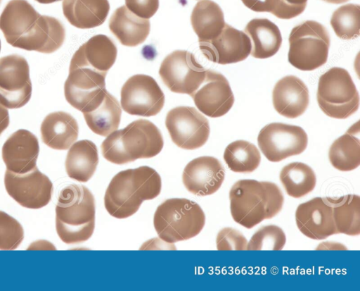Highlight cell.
Returning a JSON list of instances; mask_svg holds the SVG:
<instances>
[{
    "label": "cell",
    "mask_w": 360,
    "mask_h": 291,
    "mask_svg": "<svg viewBox=\"0 0 360 291\" xmlns=\"http://www.w3.org/2000/svg\"><path fill=\"white\" fill-rule=\"evenodd\" d=\"M109 28L122 45L136 47L145 42L150 25L148 19L139 17L126 6H122L111 16Z\"/></svg>",
    "instance_id": "cell-26"
},
{
    "label": "cell",
    "mask_w": 360,
    "mask_h": 291,
    "mask_svg": "<svg viewBox=\"0 0 360 291\" xmlns=\"http://www.w3.org/2000/svg\"><path fill=\"white\" fill-rule=\"evenodd\" d=\"M191 23L199 42L217 37L226 24L221 7L212 0H202L195 4Z\"/></svg>",
    "instance_id": "cell-30"
},
{
    "label": "cell",
    "mask_w": 360,
    "mask_h": 291,
    "mask_svg": "<svg viewBox=\"0 0 360 291\" xmlns=\"http://www.w3.org/2000/svg\"><path fill=\"white\" fill-rule=\"evenodd\" d=\"M160 175L143 166L124 170L110 182L104 196V206L110 215L126 218L134 215L145 200L157 197L161 192Z\"/></svg>",
    "instance_id": "cell-1"
},
{
    "label": "cell",
    "mask_w": 360,
    "mask_h": 291,
    "mask_svg": "<svg viewBox=\"0 0 360 291\" xmlns=\"http://www.w3.org/2000/svg\"><path fill=\"white\" fill-rule=\"evenodd\" d=\"M216 244L218 250H245L248 240L240 231L227 227L218 233Z\"/></svg>",
    "instance_id": "cell-38"
},
{
    "label": "cell",
    "mask_w": 360,
    "mask_h": 291,
    "mask_svg": "<svg viewBox=\"0 0 360 291\" xmlns=\"http://www.w3.org/2000/svg\"><path fill=\"white\" fill-rule=\"evenodd\" d=\"M36 1L40 3V4H51V3H53V2H57V1H61V0H35Z\"/></svg>",
    "instance_id": "cell-45"
},
{
    "label": "cell",
    "mask_w": 360,
    "mask_h": 291,
    "mask_svg": "<svg viewBox=\"0 0 360 291\" xmlns=\"http://www.w3.org/2000/svg\"><path fill=\"white\" fill-rule=\"evenodd\" d=\"M316 249H347V248L340 244H336L334 242H322L319 244Z\"/></svg>",
    "instance_id": "cell-43"
},
{
    "label": "cell",
    "mask_w": 360,
    "mask_h": 291,
    "mask_svg": "<svg viewBox=\"0 0 360 291\" xmlns=\"http://www.w3.org/2000/svg\"><path fill=\"white\" fill-rule=\"evenodd\" d=\"M206 69L186 50H175L162 61L159 75L172 92L191 94L203 82Z\"/></svg>",
    "instance_id": "cell-9"
},
{
    "label": "cell",
    "mask_w": 360,
    "mask_h": 291,
    "mask_svg": "<svg viewBox=\"0 0 360 291\" xmlns=\"http://www.w3.org/2000/svg\"><path fill=\"white\" fill-rule=\"evenodd\" d=\"M280 180L286 193L293 198L307 195L314 189L316 182L312 168L301 162L285 166L280 173Z\"/></svg>",
    "instance_id": "cell-33"
},
{
    "label": "cell",
    "mask_w": 360,
    "mask_h": 291,
    "mask_svg": "<svg viewBox=\"0 0 360 291\" xmlns=\"http://www.w3.org/2000/svg\"><path fill=\"white\" fill-rule=\"evenodd\" d=\"M245 33L252 44L250 54L256 58H267L275 55L282 44L278 26L266 18H254L245 27Z\"/></svg>",
    "instance_id": "cell-28"
},
{
    "label": "cell",
    "mask_w": 360,
    "mask_h": 291,
    "mask_svg": "<svg viewBox=\"0 0 360 291\" xmlns=\"http://www.w3.org/2000/svg\"><path fill=\"white\" fill-rule=\"evenodd\" d=\"M65 164L66 173L70 178L87 182L94 175L98 164L96 144L88 140L76 142L70 147Z\"/></svg>",
    "instance_id": "cell-29"
},
{
    "label": "cell",
    "mask_w": 360,
    "mask_h": 291,
    "mask_svg": "<svg viewBox=\"0 0 360 291\" xmlns=\"http://www.w3.org/2000/svg\"><path fill=\"white\" fill-rule=\"evenodd\" d=\"M300 231L313 240H323L338 234L332 206L327 198L315 197L300 204L295 211Z\"/></svg>",
    "instance_id": "cell-16"
},
{
    "label": "cell",
    "mask_w": 360,
    "mask_h": 291,
    "mask_svg": "<svg viewBox=\"0 0 360 291\" xmlns=\"http://www.w3.org/2000/svg\"><path fill=\"white\" fill-rule=\"evenodd\" d=\"M82 112L90 130L101 136H108L117 130L122 115L118 100L105 89Z\"/></svg>",
    "instance_id": "cell-23"
},
{
    "label": "cell",
    "mask_w": 360,
    "mask_h": 291,
    "mask_svg": "<svg viewBox=\"0 0 360 291\" xmlns=\"http://www.w3.org/2000/svg\"><path fill=\"white\" fill-rule=\"evenodd\" d=\"M257 142L269 161L279 162L302 153L307 147L308 137L300 126L271 123L262 128Z\"/></svg>",
    "instance_id": "cell-8"
},
{
    "label": "cell",
    "mask_w": 360,
    "mask_h": 291,
    "mask_svg": "<svg viewBox=\"0 0 360 291\" xmlns=\"http://www.w3.org/2000/svg\"><path fill=\"white\" fill-rule=\"evenodd\" d=\"M65 38V30L58 19L41 15L30 32L22 40L18 48L51 54L63 45Z\"/></svg>",
    "instance_id": "cell-24"
},
{
    "label": "cell",
    "mask_w": 360,
    "mask_h": 291,
    "mask_svg": "<svg viewBox=\"0 0 360 291\" xmlns=\"http://www.w3.org/2000/svg\"><path fill=\"white\" fill-rule=\"evenodd\" d=\"M41 135L43 142L58 150H66L77 140L79 126L76 119L65 111L48 114L41 123Z\"/></svg>",
    "instance_id": "cell-25"
},
{
    "label": "cell",
    "mask_w": 360,
    "mask_h": 291,
    "mask_svg": "<svg viewBox=\"0 0 360 291\" xmlns=\"http://www.w3.org/2000/svg\"><path fill=\"white\" fill-rule=\"evenodd\" d=\"M62 7L68 21L80 29L102 25L110 11L108 0H64Z\"/></svg>",
    "instance_id": "cell-27"
},
{
    "label": "cell",
    "mask_w": 360,
    "mask_h": 291,
    "mask_svg": "<svg viewBox=\"0 0 360 291\" xmlns=\"http://www.w3.org/2000/svg\"><path fill=\"white\" fill-rule=\"evenodd\" d=\"M0 51H1V41H0Z\"/></svg>",
    "instance_id": "cell-46"
},
{
    "label": "cell",
    "mask_w": 360,
    "mask_h": 291,
    "mask_svg": "<svg viewBox=\"0 0 360 291\" xmlns=\"http://www.w3.org/2000/svg\"><path fill=\"white\" fill-rule=\"evenodd\" d=\"M272 101L279 114L288 118H297L305 112L309 106L308 88L299 78L285 76L275 85Z\"/></svg>",
    "instance_id": "cell-22"
},
{
    "label": "cell",
    "mask_w": 360,
    "mask_h": 291,
    "mask_svg": "<svg viewBox=\"0 0 360 291\" xmlns=\"http://www.w3.org/2000/svg\"><path fill=\"white\" fill-rule=\"evenodd\" d=\"M105 75L87 68H69V75L64 85L66 101L82 111L105 89Z\"/></svg>",
    "instance_id": "cell-19"
},
{
    "label": "cell",
    "mask_w": 360,
    "mask_h": 291,
    "mask_svg": "<svg viewBox=\"0 0 360 291\" xmlns=\"http://www.w3.org/2000/svg\"><path fill=\"white\" fill-rule=\"evenodd\" d=\"M317 102L328 116L345 119L354 114L359 106V95L349 72L333 67L319 78Z\"/></svg>",
    "instance_id": "cell-7"
},
{
    "label": "cell",
    "mask_w": 360,
    "mask_h": 291,
    "mask_svg": "<svg viewBox=\"0 0 360 291\" xmlns=\"http://www.w3.org/2000/svg\"><path fill=\"white\" fill-rule=\"evenodd\" d=\"M4 185L8 194L25 208H42L51 199L53 184L37 167L25 173H15L7 170Z\"/></svg>",
    "instance_id": "cell-13"
},
{
    "label": "cell",
    "mask_w": 360,
    "mask_h": 291,
    "mask_svg": "<svg viewBox=\"0 0 360 291\" xmlns=\"http://www.w3.org/2000/svg\"><path fill=\"white\" fill-rule=\"evenodd\" d=\"M39 153L37 137L25 129L13 132L2 147V159L6 168L15 173H25L37 167Z\"/></svg>",
    "instance_id": "cell-18"
},
{
    "label": "cell",
    "mask_w": 360,
    "mask_h": 291,
    "mask_svg": "<svg viewBox=\"0 0 360 291\" xmlns=\"http://www.w3.org/2000/svg\"><path fill=\"white\" fill-rule=\"evenodd\" d=\"M165 125L172 142L184 149H198L209 138L208 120L192 106H181L169 111Z\"/></svg>",
    "instance_id": "cell-10"
},
{
    "label": "cell",
    "mask_w": 360,
    "mask_h": 291,
    "mask_svg": "<svg viewBox=\"0 0 360 291\" xmlns=\"http://www.w3.org/2000/svg\"><path fill=\"white\" fill-rule=\"evenodd\" d=\"M288 41V61L295 68L314 70L326 63L330 35L319 22L306 20L296 25L292 29Z\"/></svg>",
    "instance_id": "cell-6"
},
{
    "label": "cell",
    "mask_w": 360,
    "mask_h": 291,
    "mask_svg": "<svg viewBox=\"0 0 360 291\" xmlns=\"http://www.w3.org/2000/svg\"><path fill=\"white\" fill-rule=\"evenodd\" d=\"M27 249H56L55 247L49 242L39 240L33 242Z\"/></svg>",
    "instance_id": "cell-42"
},
{
    "label": "cell",
    "mask_w": 360,
    "mask_h": 291,
    "mask_svg": "<svg viewBox=\"0 0 360 291\" xmlns=\"http://www.w3.org/2000/svg\"><path fill=\"white\" fill-rule=\"evenodd\" d=\"M199 46L209 61L222 65L245 60L252 49L250 37L244 32L226 23L217 37L199 42Z\"/></svg>",
    "instance_id": "cell-15"
},
{
    "label": "cell",
    "mask_w": 360,
    "mask_h": 291,
    "mask_svg": "<svg viewBox=\"0 0 360 291\" xmlns=\"http://www.w3.org/2000/svg\"><path fill=\"white\" fill-rule=\"evenodd\" d=\"M241 1L253 11L272 13L280 0H241Z\"/></svg>",
    "instance_id": "cell-40"
},
{
    "label": "cell",
    "mask_w": 360,
    "mask_h": 291,
    "mask_svg": "<svg viewBox=\"0 0 360 291\" xmlns=\"http://www.w3.org/2000/svg\"><path fill=\"white\" fill-rule=\"evenodd\" d=\"M41 15L26 0H11L0 16V30L6 42L18 47Z\"/></svg>",
    "instance_id": "cell-20"
},
{
    "label": "cell",
    "mask_w": 360,
    "mask_h": 291,
    "mask_svg": "<svg viewBox=\"0 0 360 291\" xmlns=\"http://www.w3.org/2000/svg\"><path fill=\"white\" fill-rule=\"evenodd\" d=\"M359 122L352 125L345 134L336 139L328 151L332 166L341 171L356 169L360 165Z\"/></svg>",
    "instance_id": "cell-31"
},
{
    "label": "cell",
    "mask_w": 360,
    "mask_h": 291,
    "mask_svg": "<svg viewBox=\"0 0 360 291\" xmlns=\"http://www.w3.org/2000/svg\"><path fill=\"white\" fill-rule=\"evenodd\" d=\"M335 35L342 39H353L360 35V6L349 4L336 9L330 18Z\"/></svg>",
    "instance_id": "cell-35"
},
{
    "label": "cell",
    "mask_w": 360,
    "mask_h": 291,
    "mask_svg": "<svg viewBox=\"0 0 360 291\" xmlns=\"http://www.w3.org/2000/svg\"><path fill=\"white\" fill-rule=\"evenodd\" d=\"M9 125V113L6 107L0 103V135Z\"/></svg>",
    "instance_id": "cell-41"
},
{
    "label": "cell",
    "mask_w": 360,
    "mask_h": 291,
    "mask_svg": "<svg viewBox=\"0 0 360 291\" xmlns=\"http://www.w3.org/2000/svg\"><path fill=\"white\" fill-rule=\"evenodd\" d=\"M333 209V216L338 233L350 236L360 234V197L347 194L339 198L327 197Z\"/></svg>",
    "instance_id": "cell-32"
},
{
    "label": "cell",
    "mask_w": 360,
    "mask_h": 291,
    "mask_svg": "<svg viewBox=\"0 0 360 291\" xmlns=\"http://www.w3.org/2000/svg\"><path fill=\"white\" fill-rule=\"evenodd\" d=\"M224 159L231 171L248 173L259 167L261 155L255 144L245 140H236L226 147Z\"/></svg>",
    "instance_id": "cell-34"
},
{
    "label": "cell",
    "mask_w": 360,
    "mask_h": 291,
    "mask_svg": "<svg viewBox=\"0 0 360 291\" xmlns=\"http://www.w3.org/2000/svg\"><path fill=\"white\" fill-rule=\"evenodd\" d=\"M23 237L24 231L21 224L6 212L0 211V249H16Z\"/></svg>",
    "instance_id": "cell-37"
},
{
    "label": "cell",
    "mask_w": 360,
    "mask_h": 291,
    "mask_svg": "<svg viewBox=\"0 0 360 291\" xmlns=\"http://www.w3.org/2000/svg\"><path fill=\"white\" fill-rule=\"evenodd\" d=\"M163 145L159 128L148 120L139 119L108 135L101 149L107 161L125 164L138 159L153 158L161 151Z\"/></svg>",
    "instance_id": "cell-4"
},
{
    "label": "cell",
    "mask_w": 360,
    "mask_h": 291,
    "mask_svg": "<svg viewBox=\"0 0 360 291\" xmlns=\"http://www.w3.org/2000/svg\"><path fill=\"white\" fill-rule=\"evenodd\" d=\"M286 242L283 230L274 225L259 228L248 242V250H281Z\"/></svg>",
    "instance_id": "cell-36"
},
{
    "label": "cell",
    "mask_w": 360,
    "mask_h": 291,
    "mask_svg": "<svg viewBox=\"0 0 360 291\" xmlns=\"http://www.w3.org/2000/svg\"><path fill=\"white\" fill-rule=\"evenodd\" d=\"M224 168L213 156H200L185 166L182 180L186 190L197 196H207L216 192L224 180Z\"/></svg>",
    "instance_id": "cell-17"
},
{
    "label": "cell",
    "mask_w": 360,
    "mask_h": 291,
    "mask_svg": "<svg viewBox=\"0 0 360 291\" xmlns=\"http://www.w3.org/2000/svg\"><path fill=\"white\" fill-rule=\"evenodd\" d=\"M121 106L130 115L149 117L158 114L164 106L165 94L151 76L130 77L121 89Z\"/></svg>",
    "instance_id": "cell-12"
},
{
    "label": "cell",
    "mask_w": 360,
    "mask_h": 291,
    "mask_svg": "<svg viewBox=\"0 0 360 291\" xmlns=\"http://www.w3.org/2000/svg\"><path fill=\"white\" fill-rule=\"evenodd\" d=\"M117 54V47L110 37L96 35L75 51L70 68H87L106 75L115 63Z\"/></svg>",
    "instance_id": "cell-21"
},
{
    "label": "cell",
    "mask_w": 360,
    "mask_h": 291,
    "mask_svg": "<svg viewBox=\"0 0 360 291\" xmlns=\"http://www.w3.org/2000/svg\"><path fill=\"white\" fill-rule=\"evenodd\" d=\"M203 114L218 118L227 113L234 103V96L227 79L220 73L206 70L203 82L190 94Z\"/></svg>",
    "instance_id": "cell-14"
},
{
    "label": "cell",
    "mask_w": 360,
    "mask_h": 291,
    "mask_svg": "<svg viewBox=\"0 0 360 291\" xmlns=\"http://www.w3.org/2000/svg\"><path fill=\"white\" fill-rule=\"evenodd\" d=\"M95 199L84 185L71 184L60 192L56 206V228L66 244L89 240L95 228Z\"/></svg>",
    "instance_id": "cell-3"
},
{
    "label": "cell",
    "mask_w": 360,
    "mask_h": 291,
    "mask_svg": "<svg viewBox=\"0 0 360 291\" xmlns=\"http://www.w3.org/2000/svg\"><path fill=\"white\" fill-rule=\"evenodd\" d=\"M32 82L27 60L18 54L0 58V103L11 109L25 106L32 96Z\"/></svg>",
    "instance_id": "cell-11"
},
{
    "label": "cell",
    "mask_w": 360,
    "mask_h": 291,
    "mask_svg": "<svg viewBox=\"0 0 360 291\" xmlns=\"http://www.w3.org/2000/svg\"><path fill=\"white\" fill-rule=\"evenodd\" d=\"M307 3V0H280L271 13L281 19H291L304 11Z\"/></svg>",
    "instance_id": "cell-39"
},
{
    "label": "cell",
    "mask_w": 360,
    "mask_h": 291,
    "mask_svg": "<svg viewBox=\"0 0 360 291\" xmlns=\"http://www.w3.org/2000/svg\"><path fill=\"white\" fill-rule=\"evenodd\" d=\"M323 1H324L327 3H330V4H339L347 2L349 0H323Z\"/></svg>",
    "instance_id": "cell-44"
},
{
    "label": "cell",
    "mask_w": 360,
    "mask_h": 291,
    "mask_svg": "<svg viewBox=\"0 0 360 291\" xmlns=\"http://www.w3.org/2000/svg\"><path fill=\"white\" fill-rule=\"evenodd\" d=\"M229 199L233 219L248 229L277 215L284 202L277 185L250 179L235 182L230 190Z\"/></svg>",
    "instance_id": "cell-2"
},
{
    "label": "cell",
    "mask_w": 360,
    "mask_h": 291,
    "mask_svg": "<svg viewBox=\"0 0 360 291\" xmlns=\"http://www.w3.org/2000/svg\"><path fill=\"white\" fill-rule=\"evenodd\" d=\"M205 223V215L195 202L171 198L157 208L153 218L158 237L167 243L187 240L198 235Z\"/></svg>",
    "instance_id": "cell-5"
}]
</instances>
